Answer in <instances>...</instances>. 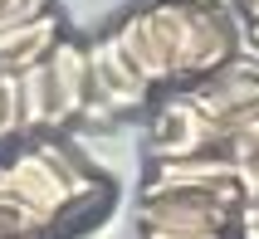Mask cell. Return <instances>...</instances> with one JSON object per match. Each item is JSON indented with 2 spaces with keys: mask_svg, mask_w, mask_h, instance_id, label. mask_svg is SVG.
<instances>
[{
  "mask_svg": "<svg viewBox=\"0 0 259 239\" xmlns=\"http://www.w3.org/2000/svg\"><path fill=\"white\" fill-rule=\"evenodd\" d=\"M147 15L166 44L171 83H201L240 59V34L215 0H152Z\"/></svg>",
  "mask_w": 259,
  "mask_h": 239,
  "instance_id": "cell-1",
  "label": "cell"
},
{
  "mask_svg": "<svg viewBox=\"0 0 259 239\" xmlns=\"http://www.w3.org/2000/svg\"><path fill=\"white\" fill-rule=\"evenodd\" d=\"M201 152H225V132L191 98V88H181L152 117V161H176V156H201Z\"/></svg>",
  "mask_w": 259,
  "mask_h": 239,
  "instance_id": "cell-2",
  "label": "cell"
},
{
  "mask_svg": "<svg viewBox=\"0 0 259 239\" xmlns=\"http://www.w3.org/2000/svg\"><path fill=\"white\" fill-rule=\"evenodd\" d=\"M88 73H93V103H103L113 117L142 113L152 98V83L127 64V54L113 44V34L88 44Z\"/></svg>",
  "mask_w": 259,
  "mask_h": 239,
  "instance_id": "cell-3",
  "label": "cell"
},
{
  "mask_svg": "<svg viewBox=\"0 0 259 239\" xmlns=\"http://www.w3.org/2000/svg\"><path fill=\"white\" fill-rule=\"evenodd\" d=\"M49 78H54V127L83 122L93 103V73H88V44L64 39L49 49Z\"/></svg>",
  "mask_w": 259,
  "mask_h": 239,
  "instance_id": "cell-4",
  "label": "cell"
},
{
  "mask_svg": "<svg viewBox=\"0 0 259 239\" xmlns=\"http://www.w3.org/2000/svg\"><path fill=\"white\" fill-rule=\"evenodd\" d=\"M108 34H113V44L127 54V64L142 73L152 88L171 83V59H166V44H161V34H157V25H152V15H147V5H142V10H127Z\"/></svg>",
  "mask_w": 259,
  "mask_h": 239,
  "instance_id": "cell-5",
  "label": "cell"
},
{
  "mask_svg": "<svg viewBox=\"0 0 259 239\" xmlns=\"http://www.w3.org/2000/svg\"><path fill=\"white\" fill-rule=\"evenodd\" d=\"M235 181V166L225 152H201V156H176V161H152L142 190H215Z\"/></svg>",
  "mask_w": 259,
  "mask_h": 239,
  "instance_id": "cell-6",
  "label": "cell"
},
{
  "mask_svg": "<svg viewBox=\"0 0 259 239\" xmlns=\"http://www.w3.org/2000/svg\"><path fill=\"white\" fill-rule=\"evenodd\" d=\"M64 39V29H59V15H39V20H29V25H15V29H0V73H25L34 64L49 59V49Z\"/></svg>",
  "mask_w": 259,
  "mask_h": 239,
  "instance_id": "cell-7",
  "label": "cell"
},
{
  "mask_svg": "<svg viewBox=\"0 0 259 239\" xmlns=\"http://www.w3.org/2000/svg\"><path fill=\"white\" fill-rule=\"evenodd\" d=\"M20 93H25V137L54 132V78H49V59L20 73Z\"/></svg>",
  "mask_w": 259,
  "mask_h": 239,
  "instance_id": "cell-8",
  "label": "cell"
},
{
  "mask_svg": "<svg viewBox=\"0 0 259 239\" xmlns=\"http://www.w3.org/2000/svg\"><path fill=\"white\" fill-rule=\"evenodd\" d=\"M225 156H230V166H235V181H240L245 200H259V117L240 137L225 141Z\"/></svg>",
  "mask_w": 259,
  "mask_h": 239,
  "instance_id": "cell-9",
  "label": "cell"
},
{
  "mask_svg": "<svg viewBox=\"0 0 259 239\" xmlns=\"http://www.w3.org/2000/svg\"><path fill=\"white\" fill-rule=\"evenodd\" d=\"M25 137V93L20 73H0V147Z\"/></svg>",
  "mask_w": 259,
  "mask_h": 239,
  "instance_id": "cell-10",
  "label": "cell"
},
{
  "mask_svg": "<svg viewBox=\"0 0 259 239\" xmlns=\"http://www.w3.org/2000/svg\"><path fill=\"white\" fill-rule=\"evenodd\" d=\"M49 10H54L49 0H5V5H0V29L29 25V20H39V15H49Z\"/></svg>",
  "mask_w": 259,
  "mask_h": 239,
  "instance_id": "cell-11",
  "label": "cell"
},
{
  "mask_svg": "<svg viewBox=\"0 0 259 239\" xmlns=\"http://www.w3.org/2000/svg\"><path fill=\"white\" fill-rule=\"evenodd\" d=\"M240 239H259V200H245L240 205V225H235Z\"/></svg>",
  "mask_w": 259,
  "mask_h": 239,
  "instance_id": "cell-12",
  "label": "cell"
},
{
  "mask_svg": "<svg viewBox=\"0 0 259 239\" xmlns=\"http://www.w3.org/2000/svg\"><path fill=\"white\" fill-rule=\"evenodd\" d=\"M249 39H254V44H259V20H254V25H249Z\"/></svg>",
  "mask_w": 259,
  "mask_h": 239,
  "instance_id": "cell-13",
  "label": "cell"
},
{
  "mask_svg": "<svg viewBox=\"0 0 259 239\" xmlns=\"http://www.w3.org/2000/svg\"><path fill=\"white\" fill-rule=\"evenodd\" d=\"M5 239H29V234H5Z\"/></svg>",
  "mask_w": 259,
  "mask_h": 239,
  "instance_id": "cell-14",
  "label": "cell"
}]
</instances>
